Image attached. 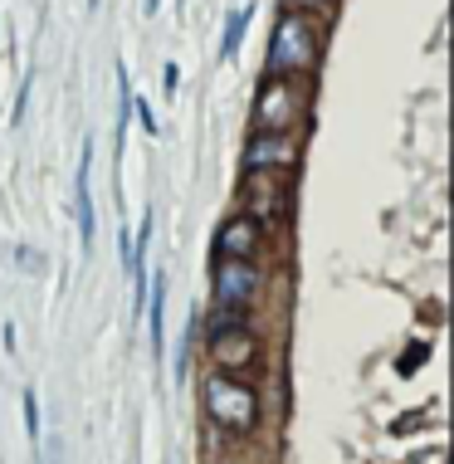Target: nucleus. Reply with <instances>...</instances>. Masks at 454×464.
Instances as JSON below:
<instances>
[{
  "label": "nucleus",
  "mask_w": 454,
  "mask_h": 464,
  "mask_svg": "<svg viewBox=\"0 0 454 464\" xmlns=\"http://www.w3.org/2000/svg\"><path fill=\"white\" fill-rule=\"evenodd\" d=\"M147 313V333H151V353H167V274H151V294L142 298Z\"/></svg>",
  "instance_id": "nucleus-9"
},
{
  "label": "nucleus",
  "mask_w": 454,
  "mask_h": 464,
  "mask_svg": "<svg viewBox=\"0 0 454 464\" xmlns=\"http://www.w3.org/2000/svg\"><path fill=\"white\" fill-rule=\"evenodd\" d=\"M259 284L264 274L255 259H216V288H210L216 313H249L259 298Z\"/></svg>",
  "instance_id": "nucleus-4"
},
{
  "label": "nucleus",
  "mask_w": 454,
  "mask_h": 464,
  "mask_svg": "<svg viewBox=\"0 0 454 464\" xmlns=\"http://www.w3.org/2000/svg\"><path fill=\"white\" fill-rule=\"evenodd\" d=\"M249 20H255V0L225 15V24H220V59H235V54H239V44H245V30H249Z\"/></svg>",
  "instance_id": "nucleus-10"
},
{
  "label": "nucleus",
  "mask_w": 454,
  "mask_h": 464,
  "mask_svg": "<svg viewBox=\"0 0 454 464\" xmlns=\"http://www.w3.org/2000/svg\"><path fill=\"white\" fill-rule=\"evenodd\" d=\"M206 353L230 376H239L259 357V337L245 328V313H216V323H210V333H206Z\"/></svg>",
  "instance_id": "nucleus-3"
},
{
  "label": "nucleus",
  "mask_w": 454,
  "mask_h": 464,
  "mask_svg": "<svg viewBox=\"0 0 454 464\" xmlns=\"http://www.w3.org/2000/svg\"><path fill=\"white\" fill-rule=\"evenodd\" d=\"M161 10V0H142V15H157Z\"/></svg>",
  "instance_id": "nucleus-15"
},
{
  "label": "nucleus",
  "mask_w": 454,
  "mask_h": 464,
  "mask_svg": "<svg viewBox=\"0 0 454 464\" xmlns=\"http://www.w3.org/2000/svg\"><path fill=\"white\" fill-rule=\"evenodd\" d=\"M73 220H79V245L93 249L98 216H93V137H83L79 167H73Z\"/></svg>",
  "instance_id": "nucleus-7"
},
{
  "label": "nucleus",
  "mask_w": 454,
  "mask_h": 464,
  "mask_svg": "<svg viewBox=\"0 0 454 464\" xmlns=\"http://www.w3.org/2000/svg\"><path fill=\"white\" fill-rule=\"evenodd\" d=\"M245 177H279L298 161V137L294 132H255L245 142Z\"/></svg>",
  "instance_id": "nucleus-6"
},
{
  "label": "nucleus",
  "mask_w": 454,
  "mask_h": 464,
  "mask_svg": "<svg viewBox=\"0 0 454 464\" xmlns=\"http://www.w3.org/2000/svg\"><path fill=\"white\" fill-rule=\"evenodd\" d=\"M259 245H264V225L249 210H239L216 230V259H255Z\"/></svg>",
  "instance_id": "nucleus-8"
},
{
  "label": "nucleus",
  "mask_w": 454,
  "mask_h": 464,
  "mask_svg": "<svg viewBox=\"0 0 454 464\" xmlns=\"http://www.w3.org/2000/svg\"><path fill=\"white\" fill-rule=\"evenodd\" d=\"M313 59H318V24L298 10H279L274 20V34H269V49H264V73H308Z\"/></svg>",
  "instance_id": "nucleus-1"
},
{
  "label": "nucleus",
  "mask_w": 454,
  "mask_h": 464,
  "mask_svg": "<svg viewBox=\"0 0 454 464\" xmlns=\"http://www.w3.org/2000/svg\"><path fill=\"white\" fill-rule=\"evenodd\" d=\"M333 5L337 0H288V10H298V15H333Z\"/></svg>",
  "instance_id": "nucleus-13"
},
{
  "label": "nucleus",
  "mask_w": 454,
  "mask_h": 464,
  "mask_svg": "<svg viewBox=\"0 0 454 464\" xmlns=\"http://www.w3.org/2000/svg\"><path fill=\"white\" fill-rule=\"evenodd\" d=\"M20 416H24V435H30V445H40V396H34V392L20 396Z\"/></svg>",
  "instance_id": "nucleus-11"
},
{
  "label": "nucleus",
  "mask_w": 454,
  "mask_h": 464,
  "mask_svg": "<svg viewBox=\"0 0 454 464\" xmlns=\"http://www.w3.org/2000/svg\"><path fill=\"white\" fill-rule=\"evenodd\" d=\"M132 112H137V122H142V132H147V137H157V132H161V122H157V112H151L147 98H132Z\"/></svg>",
  "instance_id": "nucleus-12"
},
{
  "label": "nucleus",
  "mask_w": 454,
  "mask_h": 464,
  "mask_svg": "<svg viewBox=\"0 0 454 464\" xmlns=\"http://www.w3.org/2000/svg\"><path fill=\"white\" fill-rule=\"evenodd\" d=\"M200 392H206V416L216 420L225 435H255V420H259L255 386H245L230 372H210Z\"/></svg>",
  "instance_id": "nucleus-2"
},
{
  "label": "nucleus",
  "mask_w": 454,
  "mask_h": 464,
  "mask_svg": "<svg viewBox=\"0 0 454 464\" xmlns=\"http://www.w3.org/2000/svg\"><path fill=\"white\" fill-rule=\"evenodd\" d=\"M161 79H167V93H176V89H181V69H176V64H167V69H161Z\"/></svg>",
  "instance_id": "nucleus-14"
},
{
  "label": "nucleus",
  "mask_w": 454,
  "mask_h": 464,
  "mask_svg": "<svg viewBox=\"0 0 454 464\" xmlns=\"http://www.w3.org/2000/svg\"><path fill=\"white\" fill-rule=\"evenodd\" d=\"M298 122V83L284 73H264V89L255 98V132H288Z\"/></svg>",
  "instance_id": "nucleus-5"
}]
</instances>
